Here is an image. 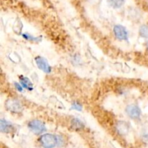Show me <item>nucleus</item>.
Here are the masks:
<instances>
[{
	"instance_id": "nucleus-14",
	"label": "nucleus",
	"mask_w": 148,
	"mask_h": 148,
	"mask_svg": "<svg viewBox=\"0 0 148 148\" xmlns=\"http://www.w3.org/2000/svg\"><path fill=\"white\" fill-rule=\"evenodd\" d=\"M71 109L75 110V111H81L82 109V106L79 103L74 102L72 103V106H71Z\"/></svg>"
},
{
	"instance_id": "nucleus-9",
	"label": "nucleus",
	"mask_w": 148,
	"mask_h": 148,
	"mask_svg": "<svg viewBox=\"0 0 148 148\" xmlns=\"http://www.w3.org/2000/svg\"><path fill=\"white\" fill-rule=\"evenodd\" d=\"M20 85L23 86V88L27 89V90H33V85L31 81L26 77L21 76L20 77Z\"/></svg>"
},
{
	"instance_id": "nucleus-16",
	"label": "nucleus",
	"mask_w": 148,
	"mask_h": 148,
	"mask_svg": "<svg viewBox=\"0 0 148 148\" xmlns=\"http://www.w3.org/2000/svg\"><path fill=\"white\" fill-rule=\"evenodd\" d=\"M146 46H147V50H148V41L147 42V43H146Z\"/></svg>"
},
{
	"instance_id": "nucleus-4",
	"label": "nucleus",
	"mask_w": 148,
	"mask_h": 148,
	"mask_svg": "<svg viewBox=\"0 0 148 148\" xmlns=\"http://www.w3.org/2000/svg\"><path fill=\"white\" fill-rule=\"evenodd\" d=\"M35 62H36V65L38 67L39 69L43 71L45 73L49 74L51 72V67L49 64L48 61L42 56H36L35 58Z\"/></svg>"
},
{
	"instance_id": "nucleus-7",
	"label": "nucleus",
	"mask_w": 148,
	"mask_h": 148,
	"mask_svg": "<svg viewBox=\"0 0 148 148\" xmlns=\"http://www.w3.org/2000/svg\"><path fill=\"white\" fill-rule=\"evenodd\" d=\"M14 127L12 123L4 119L0 121V131L2 133H11L14 131Z\"/></svg>"
},
{
	"instance_id": "nucleus-6",
	"label": "nucleus",
	"mask_w": 148,
	"mask_h": 148,
	"mask_svg": "<svg viewBox=\"0 0 148 148\" xmlns=\"http://www.w3.org/2000/svg\"><path fill=\"white\" fill-rule=\"evenodd\" d=\"M114 33L116 38L119 40H128V32L124 26L116 25L114 27Z\"/></svg>"
},
{
	"instance_id": "nucleus-8",
	"label": "nucleus",
	"mask_w": 148,
	"mask_h": 148,
	"mask_svg": "<svg viewBox=\"0 0 148 148\" xmlns=\"http://www.w3.org/2000/svg\"><path fill=\"white\" fill-rule=\"evenodd\" d=\"M116 130L117 132L121 135H124V134H127L130 130V127L129 124H127L126 121H119L116 124Z\"/></svg>"
},
{
	"instance_id": "nucleus-11",
	"label": "nucleus",
	"mask_w": 148,
	"mask_h": 148,
	"mask_svg": "<svg viewBox=\"0 0 148 148\" xmlns=\"http://www.w3.org/2000/svg\"><path fill=\"white\" fill-rule=\"evenodd\" d=\"M108 4L114 9H119L124 4V0H107Z\"/></svg>"
},
{
	"instance_id": "nucleus-2",
	"label": "nucleus",
	"mask_w": 148,
	"mask_h": 148,
	"mask_svg": "<svg viewBox=\"0 0 148 148\" xmlns=\"http://www.w3.org/2000/svg\"><path fill=\"white\" fill-rule=\"evenodd\" d=\"M27 127L32 132L36 134H40L46 131L44 123L40 120H32L27 124Z\"/></svg>"
},
{
	"instance_id": "nucleus-15",
	"label": "nucleus",
	"mask_w": 148,
	"mask_h": 148,
	"mask_svg": "<svg viewBox=\"0 0 148 148\" xmlns=\"http://www.w3.org/2000/svg\"><path fill=\"white\" fill-rule=\"evenodd\" d=\"M14 87H15V88L17 89V91H19V92H23V86H22L20 84L17 83V82H14Z\"/></svg>"
},
{
	"instance_id": "nucleus-3",
	"label": "nucleus",
	"mask_w": 148,
	"mask_h": 148,
	"mask_svg": "<svg viewBox=\"0 0 148 148\" xmlns=\"http://www.w3.org/2000/svg\"><path fill=\"white\" fill-rule=\"evenodd\" d=\"M5 106L9 111L14 114H20L23 110L21 103L14 98L7 100L5 103Z\"/></svg>"
},
{
	"instance_id": "nucleus-12",
	"label": "nucleus",
	"mask_w": 148,
	"mask_h": 148,
	"mask_svg": "<svg viewBox=\"0 0 148 148\" xmlns=\"http://www.w3.org/2000/svg\"><path fill=\"white\" fill-rule=\"evenodd\" d=\"M139 33L141 37L144 38H148V25H143L140 27Z\"/></svg>"
},
{
	"instance_id": "nucleus-5",
	"label": "nucleus",
	"mask_w": 148,
	"mask_h": 148,
	"mask_svg": "<svg viewBox=\"0 0 148 148\" xmlns=\"http://www.w3.org/2000/svg\"><path fill=\"white\" fill-rule=\"evenodd\" d=\"M126 113L132 119H139L141 116V110L140 107L135 104H131L127 106L126 108Z\"/></svg>"
},
{
	"instance_id": "nucleus-1",
	"label": "nucleus",
	"mask_w": 148,
	"mask_h": 148,
	"mask_svg": "<svg viewBox=\"0 0 148 148\" xmlns=\"http://www.w3.org/2000/svg\"><path fill=\"white\" fill-rule=\"evenodd\" d=\"M40 145L44 148H53L58 145V138L51 134H44L39 139Z\"/></svg>"
},
{
	"instance_id": "nucleus-10",
	"label": "nucleus",
	"mask_w": 148,
	"mask_h": 148,
	"mask_svg": "<svg viewBox=\"0 0 148 148\" xmlns=\"http://www.w3.org/2000/svg\"><path fill=\"white\" fill-rule=\"evenodd\" d=\"M71 127L75 130H82L84 128V124L79 119L75 118L71 121Z\"/></svg>"
},
{
	"instance_id": "nucleus-13",
	"label": "nucleus",
	"mask_w": 148,
	"mask_h": 148,
	"mask_svg": "<svg viewBox=\"0 0 148 148\" xmlns=\"http://www.w3.org/2000/svg\"><path fill=\"white\" fill-rule=\"evenodd\" d=\"M22 36H23V38L25 39L26 40H30V41H35V42H38L40 41V39L41 38L40 37H34V36H31L29 33H23L22 34Z\"/></svg>"
}]
</instances>
